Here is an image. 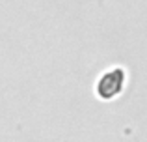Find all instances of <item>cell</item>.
Wrapping results in <instances>:
<instances>
[{
    "mask_svg": "<svg viewBox=\"0 0 147 142\" xmlns=\"http://www.w3.org/2000/svg\"><path fill=\"white\" fill-rule=\"evenodd\" d=\"M125 80H127V73L123 67H112L106 73L99 77L95 92L100 99L104 101H112L114 97H117L125 88Z\"/></svg>",
    "mask_w": 147,
    "mask_h": 142,
    "instance_id": "obj_1",
    "label": "cell"
}]
</instances>
